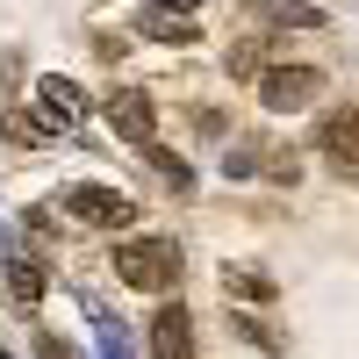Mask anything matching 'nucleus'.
Masks as SVG:
<instances>
[{"mask_svg": "<svg viewBox=\"0 0 359 359\" xmlns=\"http://www.w3.org/2000/svg\"><path fill=\"white\" fill-rule=\"evenodd\" d=\"M316 151L331 158V165H345V172H359V108H338V115H323V130H316Z\"/></svg>", "mask_w": 359, "mask_h": 359, "instance_id": "20e7f679", "label": "nucleus"}, {"mask_svg": "<svg viewBox=\"0 0 359 359\" xmlns=\"http://www.w3.org/2000/svg\"><path fill=\"white\" fill-rule=\"evenodd\" d=\"M230 287H237V294H259V302L273 294V280H266V273H230Z\"/></svg>", "mask_w": 359, "mask_h": 359, "instance_id": "f8f14e48", "label": "nucleus"}, {"mask_svg": "<svg viewBox=\"0 0 359 359\" xmlns=\"http://www.w3.org/2000/svg\"><path fill=\"white\" fill-rule=\"evenodd\" d=\"M15 294H22V302H36V294H43V266H36V259L15 266Z\"/></svg>", "mask_w": 359, "mask_h": 359, "instance_id": "9b49d317", "label": "nucleus"}, {"mask_svg": "<svg viewBox=\"0 0 359 359\" xmlns=\"http://www.w3.org/2000/svg\"><path fill=\"white\" fill-rule=\"evenodd\" d=\"M144 158H151V165H158V172L172 180V187H187V180H194L187 165H180V158H172V151H158V144H151V137H144Z\"/></svg>", "mask_w": 359, "mask_h": 359, "instance_id": "9d476101", "label": "nucleus"}, {"mask_svg": "<svg viewBox=\"0 0 359 359\" xmlns=\"http://www.w3.org/2000/svg\"><path fill=\"white\" fill-rule=\"evenodd\" d=\"M151 352L187 359V352H194V316H187V309H158V323H151Z\"/></svg>", "mask_w": 359, "mask_h": 359, "instance_id": "39448f33", "label": "nucleus"}, {"mask_svg": "<svg viewBox=\"0 0 359 359\" xmlns=\"http://www.w3.org/2000/svg\"><path fill=\"white\" fill-rule=\"evenodd\" d=\"M65 216L72 223H86V230H130L137 223V201L123 194V187H65Z\"/></svg>", "mask_w": 359, "mask_h": 359, "instance_id": "f03ea898", "label": "nucleus"}, {"mask_svg": "<svg viewBox=\"0 0 359 359\" xmlns=\"http://www.w3.org/2000/svg\"><path fill=\"white\" fill-rule=\"evenodd\" d=\"M36 94H43V115H50V123H79V115H86V94H79L72 79H57V72L36 86Z\"/></svg>", "mask_w": 359, "mask_h": 359, "instance_id": "0eeeda50", "label": "nucleus"}, {"mask_svg": "<svg viewBox=\"0 0 359 359\" xmlns=\"http://www.w3.org/2000/svg\"><path fill=\"white\" fill-rule=\"evenodd\" d=\"M151 36L158 43H194V22L187 15H151Z\"/></svg>", "mask_w": 359, "mask_h": 359, "instance_id": "1a4fd4ad", "label": "nucleus"}, {"mask_svg": "<svg viewBox=\"0 0 359 359\" xmlns=\"http://www.w3.org/2000/svg\"><path fill=\"white\" fill-rule=\"evenodd\" d=\"M316 94H323V72H316V65H280V72L259 79V101H266V108H302V101H316Z\"/></svg>", "mask_w": 359, "mask_h": 359, "instance_id": "7ed1b4c3", "label": "nucleus"}, {"mask_svg": "<svg viewBox=\"0 0 359 359\" xmlns=\"http://www.w3.org/2000/svg\"><path fill=\"white\" fill-rule=\"evenodd\" d=\"M8 137H15V144H29V151H36V144L50 137V123H36V115H22V108H15V115H8Z\"/></svg>", "mask_w": 359, "mask_h": 359, "instance_id": "6e6552de", "label": "nucleus"}, {"mask_svg": "<svg viewBox=\"0 0 359 359\" xmlns=\"http://www.w3.org/2000/svg\"><path fill=\"white\" fill-rule=\"evenodd\" d=\"M115 280L144 287V294H172L180 287V245L172 237H130V245L115 252Z\"/></svg>", "mask_w": 359, "mask_h": 359, "instance_id": "f257e3e1", "label": "nucleus"}, {"mask_svg": "<svg viewBox=\"0 0 359 359\" xmlns=\"http://www.w3.org/2000/svg\"><path fill=\"white\" fill-rule=\"evenodd\" d=\"M108 123H115V137L144 144V137H151V101H144V94H115L108 101Z\"/></svg>", "mask_w": 359, "mask_h": 359, "instance_id": "423d86ee", "label": "nucleus"}, {"mask_svg": "<svg viewBox=\"0 0 359 359\" xmlns=\"http://www.w3.org/2000/svg\"><path fill=\"white\" fill-rule=\"evenodd\" d=\"M201 0H151V15H194Z\"/></svg>", "mask_w": 359, "mask_h": 359, "instance_id": "ddd939ff", "label": "nucleus"}]
</instances>
